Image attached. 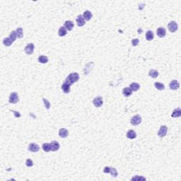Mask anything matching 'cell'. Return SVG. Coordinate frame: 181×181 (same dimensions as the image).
Here are the masks:
<instances>
[{
    "label": "cell",
    "mask_w": 181,
    "mask_h": 181,
    "mask_svg": "<svg viewBox=\"0 0 181 181\" xmlns=\"http://www.w3.org/2000/svg\"><path fill=\"white\" fill-rule=\"evenodd\" d=\"M79 79V74L76 72H74V73H71L65 79V82L66 84H69V85H72L74 83H76L77 82Z\"/></svg>",
    "instance_id": "obj_1"
},
{
    "label": "cell",
    "mask_w": 181,
    "mask_h": 181,
    "mask_svg": "<svg viewBox=\"0 0 181 181\" xmlns=\"http://www.w3.org/2000/svg\"><path fill=\"white\" fill-rule=\"evenodd\" d=\"M51 145V150L52 151V152H56V151H57L58 149H59V144L57 142H56V141H52V142L50 143Z\"/></svg>",
    "instance_id": "obj_14"
},
{
    "label": "cell",
    "mask_w": 181,
    "mask_h": 181,
    "mask_svg": "<svg viewBox=\"0 0 181 181\" xmlns=\"http://www.w3.org/2000/svg\"><path fill=\"white\" fill-rule=\"evenodd\" d=\"M16 35L19 38H21L23 36V29L22 28H18L16 30Z\"/></svg>",
    "instance_id": "obj_28"
},
{
    "label": "cell",
    "mask_w": 181,
    "mask_h": 181,
    "mask_svg": "<svg viewBox=\"0 0 181 181\" xmlns=\"http://www.w3.org/2000/svg\"><path fill=\"white\" fill-rule=\"evenodd\" d=\"M43 101L44 103V105H45V107L46 108L48 109V110H49L50 108V102L48 100H47V99H45V98H43Z\"/></svg>",
    "instance_id": "obj_31"
},
{
    "label": "cell",
    "mask_w": 181,
    "mask_h": 181,
    "mask_svg": "<svg viewBox=\"0 0 181 181\" xmlns=\"http://www.w3.org/2000/svg\"><path fill=\"white\" fill-rule=\"evenodd\" d=\"M153 33L152 30H148L146 33V39L149 41H151L152 40L153 38Z\"/></svg>",
    "instance_id": "obj_24"
},
{
    "label": "cell",
    "mask_w": 181,
    "mask_h": 181,
    "mask_svg": "<svg viewBox=\"0 0 181 181\" xmlns=\"http://www.w3.org/2000/svg\"><path fill=\"white\" fill-rule=\"evenodd\" d=\"M13 43H14V42H13L9 37H8V38H4V39L3 40V44H4L5 46H7V47L11 46Z\"/></svg>",
    "instance_id": "obj_26"
},
{
    "label": "cell",
    "mask_w": 181,
    "mask_h": 181,
    "mask_svg": "<svg viewBox=\"0 0 181 181\" xmlns=\"http://www.w3.org/2000/svg\"><path fill=\"white\" fill-rule=\"evenodd\" d=\"M74 23L72 21H66L65 23V26L64 27L67 29V30H69V31H71L74 28Z\"/></svg>",
    "instance_id": "obj_13"
},
{
    "label": "cell",
    "mask_w": 181,
    "mask_h": 181,
    "mask_svg": "<svg viewBox=\"0 0 181 181\" xmlns=\"http://www.w3.org/2000/svg\"><path fill=\"white\" fill-rule=\"evenodd\" d=\"M29 150L31 152H37L40 150V147L36 143H30L29 146Z\"/></svg>",
    "instance_id": "obj_10"
},
{
    "label": "cell",
    "mask_w": 181,
    "mask_h": 181,
    "mask_svg": "<svg viewBox=\"0 0 181 181\" xmlns=\"http://www.w3.org/2000/svg\"><path fill=\"white\" fill-rule=\"evenodd\" d=\"M19 101V95L16 92H13L11 93L10 95H9V102L10 103H13V104H15V103H17Z\"/></svg>",
    "instance_id": "obj_2"
},
{
    "label": "cell",
    "mask_w": 181,
    "mask_h": 181,
    "mask_svg": "<svg viewBox=\"0 0 181 181\" xmlns=\"http://www.w3.org/2000/svg\"><path fill=\"white\" fill-rule=\"evenodd\" d=\"M103 172L105 173H110V167L109 166H105L103 169Z\"/></svg>",
    "instance_id": "obj_35"
},
{
    "label": "cell",
    "mask_w": 181,
    "mask_h": 181,
    "mask_svg": "<svg viewBox=\"0 0 181 181\" xmlns=\"http://www.w3.org/2000/svg\"><path fill=\"white\" fill-rule=\"evenodd\" d=\"M149 75L152 78H156L159 76V72L155 69H151L149 72Z\"/></svg>",
    "instance_id": "obj_27"
},
{
    "label": "cell",
    "mask_w": 181,
    "mask_h": 181,
    "mask_svg": "<svg viewBox=\"0 0 181 181\" xmlns=\"http://www.w3.org/2000/svg\"><path fill=\"white\" fill-rule=\"evenodd\" d=\"M130 88L132 89V91H137L140 88V85L138 83H132L130 85Z\"/></svg>",
    "instance_id": "obj_22"
},
{
    "label": "cell",
    "mask_w": 181,
    "mask_h": 181,
    "mask_svg": "<svg viewBox=\"0 0 181 181\" xmlns=\"http://www.w3.org/2000/svg\"><path fill=\"white\" fill-rule=\"evenodd\" d=\"M127 137L130 139H133L137 137V134L136 132L132 130H130L127 132Z\"/></svg>",
    "instance_id": "obj_16"
},
{
    "label": "cell",
    "mask_w": 181,
    "mask_h": 181,
    "mask_svg": "<svg viewBox=\"0 0 181 181\" xmlns=\"http://www.w3.org/2000/svg\"><path fill=\"white\" fill-rule=\"evenodd\" d=\"M83 16H84V19L85 20H86V21H89V20H91V19L92 18V16H93V15L91 14V11H85L84 12V14H83Z\"/></svg>",
    "instance_id": "obj_19"
},
{
    "label": "cell",
    "mask_w": 181,
    "mask_h": 181,
    "mask_svg": "<svg viewBox=\"0 0 181 181\" xmlns=\"http://www.w3.org/2000/svg\"><path fill=\"white\" fill-rule=\"evenodd\" d=\"M68 134H69V132L65 128H61L59 130V136L61 138L67 137Z\"/></svg>",
    "instance_id": "obj_12"
},
{
    "label": "cell",
    "mask_w": 181,
    "mask_h": 181,
    "mask_svg": "<svg viewBox=\"0 0 181 181\" xmlns=\"http://www.w3.org/2000/svg\"><path fill=\"white\" fill-rule=\"evenodd\" d=\"M139 43V40L137 39V38L133 39V40H132V45L133 46H137V45H138V44Z\"/></svg>",
    "instance_id": "obj_34"
},
{
    "label": "cell",
    "mask_w": 181,
    "mask_h": 181,
    "mask_svg": "<svg viewBox=\"0 0 181 181\" xmlns=\"http://www.w3.org/2000/svg\"><path fill=\"white\" fill-rule=\"evenodd\" d=\"M38 62L41 64H46L48 62V58L45 55H40L38 59Z\"/></svg>",
    "instance_id": "obj_18"
},
{
    "label": "cell",
    "mask_w": 181,
    "mask_h": 181,
    "mask_svg": "<svg viewBox=\"0 0 181 181\" xmlns=\"http://www.w3.org/2000/svg\"><path fill=\"white\" fill-rule=\"evenodd\" d=\"M62 89L65 94H69L70 92V85L64 82L62 85Z\"/></svg>",
    "instance_id": "obj_17"
},
{
    "label": "cell",
    "mask_w": 181,
    "mask_h": 181,
    "mask_svg": "<svg viewBox=\"0 0 181 181\" xmlns=\"http://www.w3.org/2000/svg\"><path fill=\"white\" fill-rule=\"evenodd\" d=\"M132 89H131L130 87H126V88H123V94L125 96V97H129V96H130L132 94Z\"/></svg>",
    "instance_id": "obj_15"
},
{
    "label": "cell",
    "mask_w": 181,
    "mask_h": 181,
    "mask_svg": "<svg viewBox=\"0 0 181 181\" xmlns=\"http://www.w3.org/2000/svg\"><path fill=\"white\" fill-rule=\"evenodd\" d=\"M26 166H28V167H32L33 166V161H32L31 159H28L26 160Z\"/></svg>",
    "instance_id": "obj_33"
},
{
    "label": "cell",
    "mask_w": 181,
    "mask_h": 181,
    "mask_svg": "<svg viewBox=\"0 0 181 181\" xmlns=\"http://www.w3.org/2000/svg\"><path fill=\"white\" fill-rule=\"evenodd\" d=\"M168 132V127L166 125H162L160 127V129L158 132V136L159 137H164L167 134Z\"/></svg>",
    "instance_id": "obj_5"
},
{
    "label": "cell",
    "mask_w": 181,
    "mask_h": 181,
    "mask_svg": "<svg viewBox=\"0 0 181 181\" xmlns=\"http://www.w3.org/2000/svg\"><path fill=\"white\" fill-rule=\"evenodd\" d=\"M154 86H155V88L157 90H159V91H163L165 88L164 84H162V83H161V82H155L154 83Z\"/></svg>",
    "instance_id": "obj_23"
},
{
    "label": "cell",
    "mask_w": 181,
    "mask_h": 181,
    "mask_svg": "<svg viewBox=\"0 0 181 181\" xmlns=\"http://www.w3.org/2000/svg\"><path fill=\"white\" fill-rule=\"evenodd\" d=\"M141 180H144V181H146V178H144V177H142V176H138V175H136L134 177H133L132 178V181H141Z\"/></svg>",
    "instance_id": "obj_32"
},
{
    "label": "cell",
    "mask_w": 181,
    "mask_h": 181,
    "mask_svg": "<svg viewBox=\"0 0 181 181\" xmlns=\"http://www.w3.org/2000/svg\"><path fill=\"white\" fill-rule=\"evenodd\" d=\"M110 173L111 174V175L113 178H116L117 175V171L116 168H113V167H110Z\"/></svg>",
    "instance_id": "obj_30"
},
{
    "label": "cell",
    "mask_w": 181,
    "mask_h": 181,
    "mask_svg": "<svg viewBox=\"0 0 181 181\" xmlns=\"http://www.w3.org/2000/svg\"><path fill=\"white\" fill-rule=\"evenodd\" d=\"M156 33H157V36L160 38H163V37L166 36V29L164 28H162V27H160L157 29L156 30Z\"/></svg>",
    "instance_id": "obj_11"
},
{
    "label": "cell",
    "mask_w": 181,
    "mask_h": 181,
    "mask_svg": "<svg viewBox=\"0 0 181 181\" xmlns=\"http://www.w3.org/2000/svg\"><path fill=\"white\" fill-rule=\"evenodd\" d=\"M93 103L96 108H99L101 107L103 103V98L102 97H97V98H95L93 101Z\"/></svg>",
    "instance_id": "obj_7"
},
{
    "label": "cell",
    "mask_w": 181,
    "mask_h": 181,
    "mask_svg": "<svg viewBox=\"0 0 181 181\" xmlns=\"http://www.w3.org/2000/svg\"><path fill=\"white\" fill-rule=\"evenodd\" d=\"M142 123V117L139 115H136L132 117L131 119V124L132 125H138Z\"/></svg>",
    "instance_id": "obj_4"
},
{
    "label": "cell",
    "mask_w": 181,
    "mask_h": 181,
    "mask_svg": "<svg viewBox=\"0 0 181 181\" xmlns=\"http://www.w3.org/2000/svg\"><path fill=\"white\" fill-rule=\"evenodd\" d=\"M179 87H180V84H179V82H178L177 80H173V81H172L169 84V88H170L171 90L175 91V90L178 89Z\"/></svg>",
    "instance_id": "obj_9"
},
{
    "label": "cell",
    "mask_w": 181,
    "mask_h": 181,
    "mask_svg": "<svg viewBox=\"0 0 181 181\" xmlns=\"http://www.w3.org/2000/svg\"><path fill=\"white\" fill-rule=\"evenodd\" d=\"M168 30H169L170 32L175 33V32H176L178 30V25L175 21H171L168 24Z\"/></svg>",
    "instance_id": "obj_3"
},
{
    "label": "cell",
    "mask_w": 181,
    "mask_h": 181,
    "mask_svg": "<svg viewBox=\"0 0 181 181\" xmlns=\"http://www.w3.org/2000/svg\"><path fill=\"white\" fill-rule=\"evenodd\" d=\"M76 21L77 23V26H79V27H81L85 25L86 22H85V19L83 16V15H79L77 16V18L76 19Z\"/></svg>",
    "instance_id": "obj_8"
},
{
    "label": "cell",
    "mask_w": 181,
    "mask_h": 181,
    "mask_svg": "<svg viewBox=\"0 0 181 181\" xmlns=\"http://www.w3.org/2000/svg\"><path fill=\"white\" fill-rule=\"evenodd\" d=\"M34 48H35L34 44L29 43L26 46V48H25V52H26V53L27 55H31V54H33V52Z\"/></svg>",
    "instance_id": "obj_6"
},
{
    "label": "cell",
    "mask_w": 181,
    "mask_h": 181,
    "mask_svg": "<svg viewBox=\"0 0 181 181\" xmlns=\"http://www.w3.org/2000/svg\"><path fill=\"white\" fill-rule=\"evenodd\" d=\"M181 115V110L180 108H176L173 111V113H172V117H179Z\"/></svg>",
    "instance_id": "obj_20"
},
{
    "label": "cell",
    "mask_w": 181,
    "mask_h": 181,
    "mask_svg": "<svg viewBox=\"0 0 181 181\" xmlns=\"http://www.w3.org/2000/svg\"><path fill=\"white\" fill-rule=\"evenodd\" d=\"M42 147H43V151L45 152H49L52 151L51 150L50 143H44L43 146H42Z\"/></svg>",
    "instance_id": "obj_25"
},
{
    "label": "cell",
    "mask_w": 181,
    "mask_h": 181,
    "mask_svg": "<svg viewBox=\"0 0 181 181\" xmlns=\"http://www.w3.org/2000/svg\"><path fill=\"white\" fill-rule=\"evenodd\" d=\"M67 29L64 27V26H61L59 29V30H58V34L59 36L61 37L65 36L67 35Z\"/></svg>",
    "instance_id": "obj_21"
},
{
    "label": "cell",
    "mask_w": 181,
    "mask_h": 181,
    "mask_svg": "<svg viewBox=\"0 0 181 181\" xmlns=\"http://www.w3.org/2000/svg\"><path fill=\"white\" fill-rule=\"evenodd\" d=\"M16 37H17V35H16V31H12V32H11V33H10V35H9V38L13 41V42H14L15 40H16Z\"/></svg>",
    "instance_id": "obj_29"
}]
</instances>
